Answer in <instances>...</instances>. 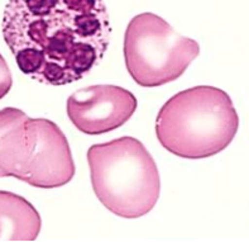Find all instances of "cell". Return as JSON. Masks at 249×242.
I'll return each mask as SVG.
<instances>
[{
  "label": "cell",
  "mask_w": 249,
  "mask_h": 242,
  "mask_svg": "<svg viewBox=\"0 0 249 242\" xmlns=\"http://www.w3.org/2000/svg\"><path fill=\"white\" fill-rule=\"evenodd\" d=\"M41 228V216L31 202L0 190V240L35 241Z\"/></svg>",
  "instance_id": "cell-7"
},
{
  "label": "cell",
  "mask_w": 249,
  "mask_h": 242,
  "mask_svg": "<svg viewBox=\"0 0 249 242\" xmlns=\"http://www.w3.org/2000/svg\"><path fill=\"white\" fill-rule=\"evenodd\" d=\"M123 51L132 79L156 88L178 79L199 56L200 46L155 13H141L128 23Z\"/></svg>",
  "instance_id": "cell-5"
},
{
  "label": "cell",
  "mask_w": 249,
  "mask_h": 242,
  "mask_svg": "<svg viewBox=\"0 0 249 242\" xmlns=\"http://www.w3.org/2000/svg\"><path fill=\"white\" fill-rule=\"evenodd\" d=\"M138 101L132 91L117 85H91L67 99L70 121L80 132L95 136L124 126L136 113Z\"/></svg>",
  "instance_id": "cell-6"
},
{
  "label": "cell",
  "mask_w": 249,
  "mask_h": 242,
  "mask_svg": "<svg viewBox=\"0 0 249 242\" xmlns=\"http://www.w3.org/2000/svg\"><path fill=\"white\" fill-rule=\"evenodd\" d=\"M13 85V76L5 59L0 54V99H3L10 91Z\"/></svg>",
  "instance_id": "cell-9"
},
{
  "label": "cell",
  "mask_w": 249,
  "mask_h": 242,
  "mask_svg": "<svg viewBox=\"0 0 249 242\" xmlns=\"http://www.w3.org/2000/svg\"><path fill=\"white\" fill-rule=\"evenodd\" d=\"M95 195L107 209L123 218H138L155 208L161 178L155 159L136 137H119L88 150Z\"/></svg>",
  "instance_id": "cell-3"
},
{
  "label": "cell",
  "mask_w": 249,
  "mask_h": 242,
  "mask_svg": "<svg viewBox=\"0 0 249 242\" xmlns=\"http://www.w3.org/2000/svg\"><path fill=\"white\" fill-rule=\"evenodd\" d=\"M1 32L23 74L62 86L103 61L111 27L104 0H9Z\"/></svg>",
  "instance_id": "cell-1"
},
{
  "label": "cell",
  "mask_w": 249,
  "mask_h": 242,
  "mask_svg": "<svg viewBox=\"0 0 249 242\" xmlns=\"http://www.w3.org/2000/svg\"><path fill=\"white\" fill-rule=\"evenodd\" d=\"M76 166L67 137L47 118H25L0 137V178L53 189L73 179Z\"/></svg>",
  "instance_id": "cell-4"
},
{
  "label": "cell",
  "mask_w": 249,
  "mask_h": 242,
  "mask_svg": "<svg viewBox=\"0 0 249 242\" xmlns=\"http://www.w3.org/2000/svg\"><path fill=\"white\" fill-rule=\"evenodd\" d=\"M25 118H28V116L18 108L6 107L0 110V137L23 122Z\"/></svg>",
  "instance_id": "cell-8"
},
{
  "label": "cell",
  "mask_w": 249,
  "mask_h": 242,
  "mask_svg": "<svg viewBox=\"0 0 249 242\" xmlns=\"http://www.w3.org/2000/svg\"><path fill=\"white\" fill-rule=\"evenodd\" d=\"M239 128V117L227 91L199 85L170 98L156 120L162 147L189 160H201L224 151Z\"/></svg>",
  "instance_id": "cell-2"
}]
</instances>
